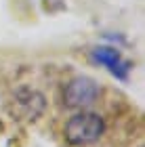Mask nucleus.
Returning a JSON list of instances; mask_svg holds the SVG:
<instances>
[{"label": "nucleus", "mask_w": 145, "mask_h": 147, "mask_svg": "<svg viewBox=\"0 0 145 147\" xmlns=\"http://www.w3.org/2000/svg\"><path fill=\"white\" fill-rule=\"evenodd\" d=\"M105 132V122L103 118L95 111H80L71 116L65 124V141L69 145H90L99 141Z\"/></svg>", "instance_id": "obj_1"}, {"label": "nucleus", "mask_w": 145, "mask_h": 147, "mask_svg": "<svg viewBox=\"0 0 145 147\" xmlns=\"http://www.w3.org/2000/svg\"><path fill=\"white\" fill-rule=\"evenodd\" d=\"M99 92H101V88H99V84L93 78L76 76L65 84L63 103L67 105V107H74V109H84V107L93 105L99 99Z\"/></svg>", "instance_id": "obj_2"}, {"label": "nucleus", "mask_w": 145, "mask_h": 147, "mask_svg": "<svg viewBox=\"0 0 145 147\" xmlns=\"http://www.w3.org/2000/svg\"><path fill=\"white\" fill-rule=\"evenodd\" d=\"M11 111H13V116H17L19 120H36L44 111V97L38 90L21 88L13 97Z\"/></svg>", "instance_id": "obj_3"}, {"label": "nucleus", "mask_w": 145, "mask_h": 147, "mask_svg": "<svg viewBox=\"0 0 145 147\" xmlns=\"http://www.w3.org/2000/svg\"><path fill=\"white\" fill-rule=\"evenodd\" d=\"M90 57L95 59L97 63H101L103 67H107V71L118 80H128V71H130V63L124 61L120 51L111 49V46H97L93 49Z\"/></svg>", "instance_id": "obj_4"}]
</instances>
